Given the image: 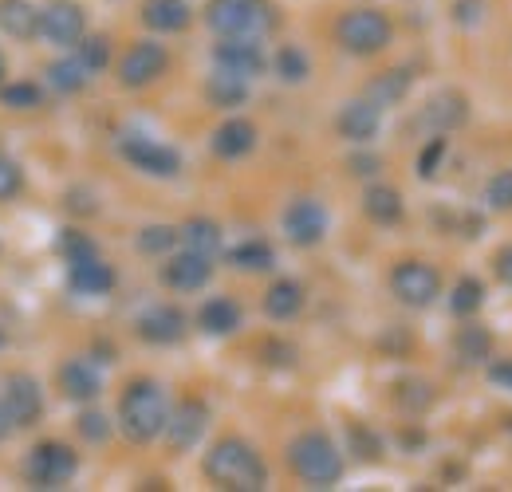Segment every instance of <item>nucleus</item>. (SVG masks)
Wrapping results in <instances>:
<instances>
[{
  "mask_svg": "<svg viewBox=\"0 0 512 492\" xmlns=\"http://www.w3.org/2000/svg\"><path fill=\"white\" fill-rule=\"evenodd\" d=\"M209 276H213L209 256L190 252V248H186L182 256H170V264L162 268V284L174 288V292H197V288L209 284Z\"/></svg>",
  "mask_w": 512,
  "mask_h": 492,
  "instance_id": "ddd939ff",
  "label": "nucleus"
},
{
  "mask_svg": "<svg viewBox=\"0 0 512 492\" xmlns=\"http://www.w3.org/2000/svg\"><path fill=\"white\" fill-rule=\"evenodd\" d=\"M284 233H288L292 245H300V248L320 245L323 233H327V213H323L320 201H312V197L292 201L288 213H284Z\"/></svg>",
  "mask_w": 512,
  "mask_h": 492,
  "instance_id": "1a4fd4ad",
  "label": "nucleus"
},
{
  "mask_svg": "<svg viewBox=\"0 0 512 492\" xmlns=\"http://www.w3.org/2000/svg\"><path fill=\"white\" fill-rule=\"evenodd\" d=\"M60 386H64L67 398H75V402H91V398L99 394V374L87 367L83 359H71V363L60 370Z\"/></svg>",
  "mask_w": 512,
  "mask_h": 492,
  "instance_id": "393cba45",
  "label": "nucleus"
},
{
  "mask_svg": "<svg viewBox=\"0 0 512 492\" xmlns=\"http://www.w3.org/2000/svg\"><path fill=\"white\" fill-rule=\"evenodd\" d=\"M493 268H497V276H501V280H505V284H509V288H512V245H509V248H501V252H497V260H493Z\"/></svg>",
  "mask_w": 512,
  "mask_h": 492,
  "instance_id": "c03bdc74",
  "label": "nucleus"
},
{
  "mask_svg": "<svg viewBox=\"0 0 512 492\" xmlns=\"http://www.w3.org/2000/svg\"><path fill=\"white\" fill-rule=\"evenodd\" d=\"M217 67L253 79V75L264 71V52H260V44L249 40V36H225V40L217 44Z\"/></svg>",
  "mask_w": 512,
  "mask_h": 492,
  "instance_id": "2eb2a0df",
  "label": "nucleus"
},
{
  "mask_svg": "<svg viewBox=\"0 0 512 492\" xmlns=\"http://www.w3.org/2000/svg\"><path fill=\"white\" fill-rule=\"evenodd\" d=\"M4 410H8L12 426H36V418L44 410L40 382L32 374H12L8 386H4Z\"/></svg>",
  "mask_w": 512,
  "mask_h": 492,
  "instance_id": "9d476101",
  "label": "nucleus"
},
{
  "mask_svg": "<svg viewBox=\"0 0 512 492\" xmlns=\"http://www.w3.org/2000/svg\"><path fill=\"white\" fill-rule=\"evenodd\" d=\"M276 75L284 79V83H304L308 79V56L300 52V48H280L276 52Z\"/></svg>",
  "mask_w": 512,
  "mask_h": 492,
  "instance_id": "473e14b6",
  "label": "nucleus"
},
{
  "mask_svg": "<svg viewBox=\"0 0 512 492\" xmlns=\"http://www.w3.org/2000/svg\"><path fill=\"white\" fill-rule=\"evenodd\" d=\"M442 158H446V138H430L426 150L418 154V178H434L438 166H442Z\"/></svg>",
  "mask_w": 512,
  "mask_h": 492,
  "instance_id": "ea45409f",
  "label": "nucleus"
},
{
  "mask_svg": "<svg viewBox=\"0 0 512 492\" xmlns=\"http://www.w3.org/2000/svg\"><path fill=\"white\" fill-rule=\"evenodd\" d=\"M67 284H71L79 296H107V292L115 288V272H111L99 256H91V260H75L71 272H67Z\"/></svg>",
  "mask_w": 512,
  "mask_h": 492,
  "instance_id": "a211bd4d",
  "label": "nucleus"
},
{
  "mask_svg": "<svg viewBox=\"0 0 512 492\" xmlns=\"http://www.w3.org/2000/svg\"><path fill=\"white\" fill-rule=\"evenodd\" d=\"M453 347H457V355H461L465 363H485V359L493 355V339H489V331L477 327V323L461 327L457 339H453Z\"/></svg>",
  "mask_w": 512,
  "mask_h": 492,
  "instance_id": "bb28decb",
  "label": "nucleus"
},
{
  "mask_svg": "<svg viewBox=\"0 0 512 492\" xmlns=\"http://www.w3.org/2000/svg\"><path fill=\"white\" fill-rule=\"evenodd\" d=\"M166 63L170 56L162 44H134L119 63V79H123V87H146L166 71Z\"/></svg>",
  "mask_w": 512,
  "mask_h": 492,
  "instance_id": "f8f14e48",
  "label": "nucleus"
},
{
  "mask_svg": "<svg viewBox=\"0 0 512 492\" xmlns=\"http://www.w3.org/2000/svg\"><path fill=\"white\" fill-rule=\"evenodd\" d=\"M0 28L12 40H32L40 32V12L28 0H0Z\"/></svg>",
  "mask_w": 512,
  "mask_h": 492,
  "instance_id": "412c9836",
  "label": "nucleus"
},
{
  "mask_svg": "<svg viewBox=\"0 0 512 492\" xmlns=\"http://www.w3.org/2000/svg\"><path fill=\"white\" fill-rule=\"evenodd\" d=\"M178 241H182V233H178V229H170V225H150V229H142V233H138V248H142V252H150V256H154V252H170Z\"/></svg>",
  "mask_w": 512,
  "mask_h": 492,
  "instance_id": "f704fd0d",
  "label": "nucleus"
},
{
  "mask_svg": "<svg viewBox=\"0 0 512 492\" xmlns=\"http://www.w3.org/2000/svg\"><path fill=\"white\" fill-rule=\"evenodd\" d=\"M489 382H493L497 390H509V394H512V359L493 363V367H489Z\"/></svg>",
  "mask_w": 512,
  "mask_h": 492,
  "instance_id": "37998d69",
  "label": "nucleus"
},
{
  "mask_svg": "<svg viewBox=\"0 0 512 492\" xmlns=\"http://www.w3.org/2000/svg\"><path fill=\"white\" fill-rule=\"evenodd\" d=\"M205 477L221 489L233 492H260L264 481H268V469L264 461L256 457L253 445L237 441V437H225L217 441L209 453H205Z\"/></svg>",
  "mask_w": 512,
  "mask_h": 492,
  "instance_id": "f257e3e1",
  "label": "nucleus"
},
{
  "mask_svg": "<svg viewBox=\"0 0 512 492\" xmlns=\"http://www.w3.org/2000/svg\"><path fill=\"white\" fill-rule=\"evenodd\" d=\"M205 426H209V410H205L197 398H186V402L166 418V441H170V449H190V445H197Z\"/></svg>",
  "mask_w": 512,
  "mask_h": 492,
  "instance_id": "4468645a",
  "label": "nucleus"
},
{
  "mask_svg": "<svg viewBox=\"0 0 512 492\" xmlns=\"http://www.w3.org/2000/svg\"><path fill=\"white\" fill-rule=\"evenodd\" d=\"M79 433H83L87 441H107L111 426H107V418H103V414H83V418H79Z\"/></svg>",
  "mask_w": 512,
  "mask_h": 492,
  "instance_id": "79ce46f5",
  "label": "nucleus"
},
{
  "mask_svg": "<svg viewBox=\"0 0 512 492\" xmlns=\"http://www.w3.org/2000/svg\"><path fill=\"white\" fill-rule=\"evenodd\" d=\"M48 75H52V87H60V91H83L87 79H91V67L79 60V56H71V60L52 63Z\"/></svg>",
  "mask_w": 512,
  "mask_h": 492,
  "instance_id": "c756f323",
  "label": "nucleus"
},
{
  "mask_svg": "<svg viewBox=\"0 0 512 492\" xmlns=\"http://www.w3.org/2000/svg\"><path fill=\"white\" fill-rule=\"evenodd\" d=\"M142 20L154 32H182L190 24V4L186 0H146Z\"/></svg>",
  "mask_w": 512,
  "mask_h": 492,
  "instance_id": "aec40b11",
  "label": "nucleus"
},
{
  "mask_svg": "<svg viewBox=\"0 0 512 492\" xmlns=\"http://www.w3.org/2000/svg\"><path fill=\"white\" fill-rule=\"evenodd\" d=\"M229 260L237 268H245V272H264V268H272V248L264 245V241H245V245L233 248Z\"/></svg>",
  "mask_w": 512,
  "mask_h": 492,
  "instance_id": "2f4dec72",
  "label": "nucleus"
},
{
  "mask_svg": "<svg viewBox=\"0 0 512 492\" xmlns=\"http://www.w3.org/2000/svg\"><path fill=\"white\" fill-rule=\"evenodd\" d=\"M75 449L64 445V441H44V445H36L32 453H28V465H24V473H28V481L32 485H40V489H56V485H67L71 477H75Z\"/></svg>",
  "mask_w": 512,
  "mask_h": 492,
  "instance_id": "0eeeda50",
  "label": "nucleus"
},
{
  "mask_svg": "<svg viewBox=\"0 0 512 492\" xmlns=\"http://www.w3.org/2000/svg\"><path fill=\"white\" fill-rule=\"evenodd\" d=\"M138 335H142L146 343H158V347L178 343V339L186 335V315L178 308H150L138 319Z\"/></svg>",
  "mask_w": 512,
  "mask_h": 492,
  "instance_id": "dca6fc26",
  "label": "nucleus"
},
{
  "mask_svg": "<svg viewBox=\"0 0 512 492\" xmlns=\"http://www.w3.org/2000/svg\"><path fill=\"white\" fill-rule=\"evenodd\" d=\"M288 465L296 469L300 481H308V485H316V489H327V485H335V481L343 477V457H339V449L331 445V437H323V433H304V437H296L292 449H288Z\"/></svg>",
  "mask_w": 512,
  "mask_h": 492,
  "instance_id": "7ed1b4c3",
  "label": "nucleus"
},
{
  "mask_svg": "<svg viewBox=\"0 0 512 492\" xmlns=\"http://www.w3.org/2000/svg\"><path fill=\"white\" fill-rule=\"evenodd\" d=\"M481 304H485V288H481V280L465 276V280H457V284H453V296H449L453 315H473Z\"/></svg>",
  "mask_w": 512,
  "mask_h": 492,
  "instance_id": "7c9ffc66",
  "label": "nucleus"
},
{
  "mask_svg": "<svg viewBox=\"0 0 512 492\" xmlns=\"http://www.w3.org/2000/svg\"><path fill=\"white\" fill-rule=\"evenodd\" d=\"M60 252L67 256V264H75V260H91V256H99L95 252V241L87 237V233H79V229H67L64 237H60Z\"/></svg>",
  "mask_w": 512,
  "mask_h": 492,
  "instance_id": "4c0bfd02",
  "label": "nucleus"
},
{
  "mask_svg": "<svg viewBox=\"0 0 512 492\" xmlns=\"http://www.w3.org/2000/svg\"><path fill=\"white\" fill-rule=\"evenodd\" d=\"M253 146H256V126L249 119H229V123L217 126V134H213V154L225 158V162L245 158Z\"/></svg>",
  "mask_w": 512,
  "mask_h": 492,
  "instance_id": "6ab92c4d",
  "label": "nucleus"
},
{
  "mask_svg": "<svg viewBox=\"0 0 512 492\" xmlns=\"http://www.w3.org/2000/svg\"><path fill=\"white\" fill-rule=\"evenodd\" d=\"M0 99H4L8 107H24V111L44 103V95H40V87H36V83H12V87H4V91H0Z\"/></svg>",
  "mask_w": 512,
  "mask_h": 492,
  "instance_id": "58836bf2",
  "label": "nucleus"
},
{
  "mask_svg": "<svg viewBox=\"0 0 512 492\" xmlns=\"http://www.w3.org/2000/svg\"><path fill=\"white\" fill-rule=\"evenodd\" d=\"M75 56L87 63L91 71H103V67L111 63V40H107V36H83V40L75 44Z\"/></svg>",
  "mask_w": 512,
  "mask_h": 492,
  "instance_id": "72a5a7b5",
  "label": "nucleus"
},
{
  "mask_svg": "<svg viewBox=\"0 0 512 492\" xmlns=\"http://www.w3.org/2000/svg\"><path fill=\"white\" fill-rule=\"evenodd\" d=\"M8 426H12V418H8V410H4V398H0V437L8 433Z\"/></svg>",
  "mask_w": 512,
  "mask_h": 492,
  "instance_id": "49530a36",
  "label": "nucleus"
},
{
  "mask_svg": "<svg viewBox=\"0 0 512 492\" xmlns=\"http://www.w3.org/2000/svg\"><path fill=\"white\" fill-rule=\"evenodd\" d=\"M0 75H4V63H0Z\"/></svg>",
  "mask_w": 512,
  "mask_h": 492,
  "instance_id": "de8ad7c7",
  "label": "nucleus"
},
{
  "mask_svg": "<svg viewBox=\"0 0 512 492\" xmlns=\"http://www.w3.org/2000/svg\"><path fill=\"white\" fill-rule=\"evenodd\" d=\"M363 213H367L371 221H379V225L402 221V193L390 189V185H371V189L363 193Z\"/></svg>",
  "mask_w": 512,
  "mask_h": 492,
  "instance_id": "5701e85b",
  "label": "nucleus"
},
{
  "mask_svg": "<svg viewBox=\"0 0 512 492\" xmlns=\"http://www.w3.org/2000/svg\"><path fill=\"white\" fill-rule=\"evenodd\" d=\"M406 91H410V75H406V71H383V75L371 83L367 99H371L375 107H390V103H398Z\"/></svg>",
  "mask_w": 512,
  "mask_h": 492,
  "instance_id": "c85d7f7f",
  "label": "nucleus"
},
{
  "mask_svg": "<svg viewBox=\"0 0 512 492\" xmlns=\"http://www.w3.org/2000/svg\"><path fill=\"white\" fill-rule=\"evenodd\" d=\"M485 205L497 209V213H509L512 209V170H501V174L489 178V185H485Z\"/></svg>",
  "mask_w": 512,
  "mask_h": 492,
  "instance_id": "e433bc0d",
  "label": "nucleus"
},
{
  "mask_svg": "<svg viewBox=\"0 0 512 492\" xmlns=\"http://www.w3.org/2000/svg\"><path fill=\"white\" fill-rule=\"evenodd\" d=\"M0 343H4V339H0Z\"/></svg>",
  "mask_w": 512,
  "mask_h": 492,
  "instance_id": "09e8293b",
  "label": "nucleus"
},
{
  "mask_svg": "<svg viewBox=\"0 0 512 492\" xmlns=\"http://www.w3.org/2000/svg\"><path fill=\"white\" fill-rule=\"evenodd\" d=\"M300 308H304V288L296 280H276L268 288V296H264V311L272 319H292Z\"/></svg>",
  "mask_w": 512,
  "mask_h": 492,
  "instance_id": "a878e982",
  "label": "nucleus"
},
{
  "mask_svg": "<svg viewBox=\"0 0 512 492\" xmlns=\"http://www.w3.org/2000/svg\"><path fill=\"white\" fill-rule=\"evenodd\" d=\"M390 288L406 308H430L442 292V276H438V268H430L422 260H402L390 272Z\"/></svg>",
  "mask_w": 512,
  "mask_h": 492,
  "instance_id": "423d86ee",
  "label": "nucleus"
},
{
  "mask_svg": "<svg viewBox=\"0 0 512 492\" xmlns=\"http://www.w3.org/2000/svg\"><path fill=\"white\" fill-rule=\"evenodd\" d=\"M197 323H201V331H209V335H229V331L241 327V308H237L233 300L217 296V300H209L205 308L197 311Z\"/></svg>",
  "mask_w": 512,
  "mask_h": 492,
  "instance_id": "b1692460",
  "label": "nucleus"
},
{
  "mask_svg": "<svg viewBox=\"0 0 512 492\" xmlns=\"http://www.w3.org/2000/svg\"><path fill=\"white\" fill-rule=\"evenodd\" d=\"M182 233V241L190 252H201V256H217V248H221V229L213 225V221H205V217H193L186 229H178Z\"/></svg>",
  "mask_w": 512,
  "mask_h": 492,
  "instance_id": "cd10ccee",
  "label": "nucleus"
},
{
  "mask_svg": "<svg viewBox=\"0 0 512 492\" xmlns=\"http://www.w3.org/2000/svg\"><path fill=\"white\" fill-rule=\"evenodd\" d=\"M166 418L170 410H166V394L158 390V382H146V378L130 382L119 402V426L130 441H154L166 430Z\"/></svg>",
  "mask_w": 512,
  "mask_h": 492,
  "instance_id": "f03ea898",
  "label": "nucleus"
},
{
  "mask_svg": "<svg viewBox=\"0 0 512 492\" xmlns=\"http://www.w3.org/2000/svg\"><path fill=\"white\" fill-rule=\"evenodd\" d=\"M20 185H24V174H20V166H16L12 158H0V201H4V197H12Z\"/></svg>",
  "mask_w": 512,
  "mask_h": 492,
  "instance_id": "a19ab883",
  "label": "nucleus"
},
{
  "mask_svg": "<svg viewBox=\"0 0 512 492\" xmlns=\"http://www.w3.org/2000/svg\"><path fill=\"white\" fill-rule=\"evenodd\" d=\"M351 166H355V174H375V166H379V162H375V158H355Z\"/></svg>",
  "mask_w": 512,
  "mask_h": 492,
  "instance_id": "a18cd8bd",
  "label": "nucleus"
},
{
  "mask_svg": "<svg viewBox=\"0 0 512 492\" xmlns=\"http://www.w3.org/2000/svg\"><path fill=\"white\" fill-rule=\"evenodd\" d=\"M335 40L343 44V52L351 56H375L390 44V20L375 8H355L339 20Z\"/></svg>",
  "mask_w": 512,
  "mask_h": 492,
  "instance_id": "39448f33",
  "label": "nucleus"
},
{
  "mask_svg": "<svg viewBox=\"0 0 512 492\" xmlns=\"http://www.w3.org/2000/svg\"><path fill=\"white\" fill-rule=\"evenodd\" d=\"M205 20L221 36H249V40H260L264 32L276 28L272 8L260 0H209Z\"/></svg>",
  "mask_w": 512,
  "mask_h": 492,
  "instance_id": "20e7f679",
  "label": "nucleus"
},
{
  "mask_svg": "<svg viewBox=\"0 0 512 492\" xmlns=\"http://www.w3.org/2000/svg\"><path fill=\"white\" fill-rule=\"evenodd\" d=\"M123 158H127L130 166L154 174V178H174V174L182 170V158H178L170 146H162V142H154V138H142V134L123 138Z\"/></svg>",
  "mask_w": 512,
  "mask_h": 492,
  "instance_id": "6e6552de",
  "label": "nucleus"
},
{
  "mask_svg": "<svg viewBox=\"0 0 512 492\" xmlns=\"http://www.w3.org/2000/svg\"><path fill=\"white\" fill-rule=\"evenodd\" d=\"M40 32L52 40V44H79L83 32H87V20H83V8L75 0H52L44 12H40Z\"/></svg>",
  "mask_w": 512,
  "mask_h": 492,
  "instance_id": "9b49d317",
  "label": "nucleus"
},
{
  "mask_svg": "<svg viewBox=\"0 0 512 492\" xmlns=\"http://www.w3.org/2000/svg\"><path fill=\"white\" fill-rule=\"evenodd\" d=\"M465 119V103L457 95H442L426 107V123H438V126H453Z\"/></svg>",
  "mask_w": 512,
  "mask_h": 492,
  "instance_id": "c9c22d12",
  "label": "nucleus"
},
{
  "mask_svg": "<svg viewBox=\"0 0 512 492\" xmlns=\"http://www.w3.org/2000/svg\"><path fill=\"white\" fill-rule=\"evenodd\" d=\"M205 95L213 107H241L249 99V79L217 67V75H209V83H205Z\"/></svg>",
  "mask_w": 512,
  "mask_h": 492,
  "instance_id": "4be33fe9",
  "label": "nucleus"
},
{
  "mask_svg": "<svg viewBox=\"0 0 512 492\" xmlns=\"http://www.w3.org/2000/svg\"><path fill=\"white\" fill-rule=\"evenodd\" d=\"M379 123H383V107H375L371 99H355L339 115V134L351 142H367L379 134Z\"/></svg>",
  "mask_w": 512,
  "mask_h": 492,
  "instance_id": "f3484780",
  "label": "nucleus"
}]
</instances>
